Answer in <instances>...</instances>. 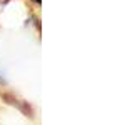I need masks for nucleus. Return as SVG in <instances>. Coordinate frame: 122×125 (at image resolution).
Wrapping results in <instances>:
<instances>
[{
    "label": "nucleus",
    "mask_w": 122,
    "mask_h": 125,
    "mask_svg": "<svg viewBox=\"0 0 122 125\" xmlns=\"http://www.w3.org/2000/svg\"><path fill=\"white\" fill-rule=\"evenodd\" d=\"M34 2H35L37 5H40V2H42V0H34Z\"/></svg>",
    "instance_id": "obj_1"
}]
</instances>
